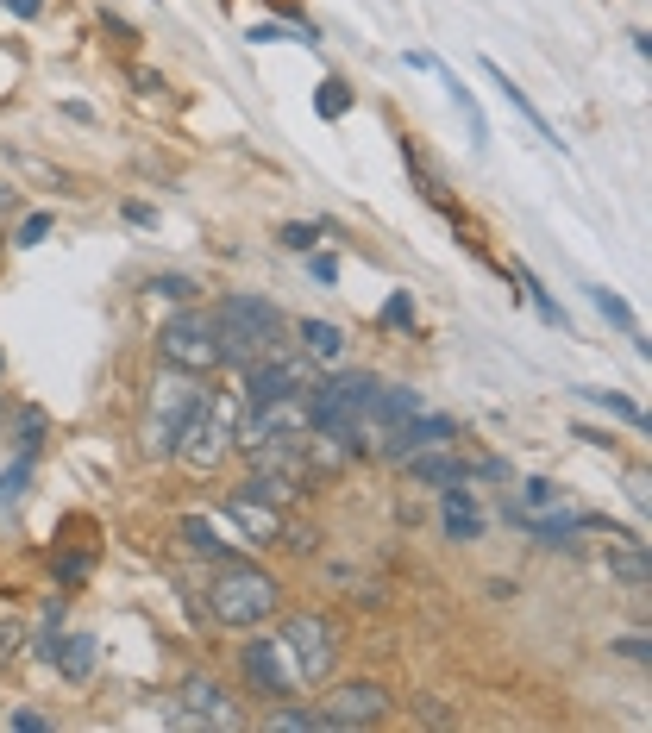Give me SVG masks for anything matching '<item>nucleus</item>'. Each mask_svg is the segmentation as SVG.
<instances>
[{
    "label": "nucleus",
    "mask_w": 652,
    "mask_h": 733,
    "mask_svg": "<svg viewBox=\"0 0 652 733\" xmlns=\"http://www.w3.org/2000/svg\"><path fill=\"white\" fill-rule=\"evenodd\" d=\"M276 608H283V583L270 571H258V564H245V558H220L214 583H207V614H214L220 627H258Z\"/></svg>",
    "instance_id": "nucleus-1"
},
{
    "label": "nucleus",
    "mask_w": 652,
    "mask_h": 733,
    "mask_svg": "<svg viewBox=\"0 0 652 733\" xmlns=\"http://www.w3.org/2000/svg\"><path fill=\"white\" fill-rule=\"evenodd\" d=\"M214 326H220V351L226 364H258L283 345V314L258 295H226L214 307Z\"/></svg>",
    "instance_id": "nucleus-2"
},
{
    "label": "nucleus",
    "mask_w": 652,
    "mask_h": 733,
    "mask_svg": "<svg viewBox=\"0 0 652 733\" xmlns=\"http://www.w3.org/2000/svg\"><path fill=\"white\" fill-rule=\"evenodd\" d=\"M157 358L170 370H189V376L220 370L226 351H220L214 314H207V307H182V314H170V320H163V333H157Z\"/></svg>",
    "instance_id": "nucleus-3"
},
{
    "label": "nucleus",
    "mask_w": 652,
    "mask_h": 733,
    "mask_svg": "<svg viewBox=\"0 0 652 733\" xmlns=\"http://www.w3.org/2000/svg\"><path fill=\"white\" fill-rule=\"evenodd\" d=\"M232 452V401H195L189 420H182V433H176V452L182 470H195V477H207V470H220Z\"/></svg>",
    "instance_id": "nucleus-4"
},
{
    "label": "nucleus",
    "mask_w": 652,
    "mask_h": 733,
    "mask_svg": "<svg viewBox=\"0 0 652 733\" xmlns=\"http://www.w3.org/2000/svg\"><path fill=\"white\" fill-rule=\"evenodd\" d=\"M276 640H283L289 665H295V677H301V690H308V683H326V677H333L339 646H345L333 614H295V621L276 633Z\"/></svg>",
    "instance_id": "nucleus-5"
},
{
    "label": "nucleus",
    "mask_w": 652,
    "mask_h": 733,
    "mask_svg": "<svg viewBox=\"0 0 652 733\" xmlns=\"http://www.w3.org/2000/svg\"><path fill=\"white\" fill-rule=\"evenodd\" d=\"M201 395L207 389H195L189 370H163L157 383H151V414H145V452L151 458H170L176 452V433H182V420H189V408H195Z\"/></svg>",
    "instance_id": "nucleus-6"
},
{
    "label": "nucleus",
    "mask_w": 652,
    "mask_h": 733,
    "mask_svg": "<svg viewBox=\"0 0 652 733\" xmlns=\"http://www.w3.org/2000/svg\"><path fill=\"white\" fill-rule=\"evenodd\" d=\"M239 671H245V683H251L264 702H283V696L301 690V677H295V665H289L283 640H251V646L239 652Z\"/></svg>",
    "instance_id": "nucleus-7"
},
{
    "label": "nucleus",
    "mask_w": 652,
    "mask_h": 733,
    "mask_svg": "<svg viewBox=\"0 0 652 733\" xmlns=\"http://www.w3.org/2000/svg\"><path fill=\"white\" fill-rule=\"evenodd\" d=\"M320 376H314V358L301 351V358H258V364H245V408L251 401H276V395H295V389H314Z\"/></svg>",
    "instance_id": "nucleus-8"
},
{
    "label": "nucleus",
    "mask_w": 652,
    "mask_h": 733,
    "mask_svg": "<svg viewBox=\"0 0 652 733\" xmlns=\"http://www.w3.org/2000/svg\"><path fill=\"white\" fill-rule=\"evenodd\" d=\"M389 715V690L383 683H339L333 696H326V708H320V727H333V733H345V727H370V721H383Z\"/></svg>",
    "instance_id": "nucleus-9"
},
{
    "label": "nucleus",
    "mask_w": 652,
    "mask_h": 733,
    "mask_svg": "<svg viewBox=\"0 0 652 733\" xmlns=\"http://www.w3.org/2000/svg\"><path fill=\"white\" fill-rule=\"evenodd\" d=\"M452 439V420L446 414H408V420H395V427H383V458H414V452H433V445H446Z\"/></svg>",
    "instance_id": "nucleus-10"
},
{
    "label": "nucleus",
    "mask_w": 652,
    "mask_h": 733,
    "mask_svg": "<svg viewBox=\"0 0 652 733\" xmlns=\"http://www.w3.org/2000/svg\"><path fill=\"white\" fill-rule=\"evenodd\" d=\"M176 721L182 727H239V708L226 702V690L214 677H189L182 683V702H176Z\"/></svg>",
    "instance_id": "nucleus-11"
},
{
    "label": "nucleus",
    "mask_w": 652,
    "mask_h": 733,
    "mask_svg": "<svg viewBox=\"0 0 652 733\" xmlns=\"http://www.w3.org/2000/svg\"><path fill=\"white\" fill-rule=\"evenodd\" d=\"M439 495H446V502H439V527H446V539L471 546V539L483 533V514H477V502H471V489H464V483H446Z\"/></svg>",
    "instance_id": "nucleus-12"
},
{
    "label": "nucleus",
    "mask_w": 652,
    "mask_h": 733,
    "mask_svg": "<svg viewBox=\"0 0 652 733\" xmlns=\"http://www.w3.org/2000/svg\"><path fill=\"white\" fill-rule=\"evenodd\" d=\"M226 514L245 527V539H283V533H289L283 514H276V502H258V495H245V489L226 502Z\"/></svg>",
    "instance_id": "nucleus-13"
},
{
    "label": "nucleus",
    "mask_w": 652,
    "mask_h": 733,
    "mask_svg": "<svg viewBox=\"0 0 652 733\" xmlns=\"http://www.w3.org/2000/svg\"><path fill=\"white\" fill-rule=\"evenodd\" d=\"M602 564H609V577H621L634 596H646V583H652V571H646V539H621Z\"/></svg>",
    "instance_id": "nucleus-14"
},
{
    "label": "nucleus",
    "mask_w": 652,
    "mask_h": 733,
    "mask_svg": "<svg viewBox=\"0 0 652 733\" xmlns=\"http://www.w3.org/2000/svg\"><path fill=\"white\" fill-rule=\"evenodd\" d=\"M402 464H408V477H414V483H433V489L464 483V464H458V458H439V445H433V452H414V458H402Z\"/></svg>",
    "instance_id": "nucleus-15"
},
{
    "label": "nucleus",
    "mask_w": 652,
    "mask_h": 733,
    "mask_svg": "<svg viewBox=\"0 0 652 733\" xmlns=\"http://www.w3.org/2000/svg\"><path fill=\"white\" fill-rule=\"evenodd\" d=\"M51 665H57V671L69 677V683H82L88 671H95V640H88V633H69V640H57Z\"/></svg>",
    "instance_id": "nucleus-16"
},
{
    "label": "nucleus",
    "mask_w": 652,
    "mask_h": 733,
    "mask_svg": "<svg viewBox=\"0 0 652 733\" xmlns=\"http://www.w3.org/2000/svg\"><path fill=\"white\" fill-rule=\"evenodd\" d=\"M301 351H308L314 364H333L339 351H345V333L333 320H301Z\"/></svg>",
    "instance_id": "nucleus-17"
},
{
    "label": "nucleus",
    "mask_w": 652,
    "mask_h": 733,
    "mask_svg": "<svg viewBox=\"0 0 652 733\" xmlns=\"http://www.w3.org/2000/svg\"><path fill=\"white\" fill-rule=\"evenodd\" d=\"M182 546H189L195 558H226V539L214 533V520H207V514H182Z\"/></svg>",
    "instance_id": "nucleus-18"
},
{
    "label": "nucleus",
    "mask_w": 652,
    "mask_h": 733,
    "mask_svg": "<svg viewBox=\"0 0 652 733\" xmlns=\"http://www.w3.org/2000/svg\"><path fill=\"white\" fill-rule=\"evenodd\" d=\"M483 69H489V82H496V88L508 94V101H515V107L527 113V126H533V132H540V138H546V145H558V132H552V126L540 120V107H533V101H527V94H521L515 82H508V69H502V63H483Z\"/></svg>",
    "instance_id": "nucleus-19"
},
{
    "label": "nucleus",
    "mask_w": 652,
    "mask_h": 733,
    "mask_svg": "<svg viewBox=\"0 0 652 733\" xmlns=\"http://www.w3.org/2000/svg\"><path fill=\"white\" fill-rule=\"evenodd\" d=\"M44 433H51V414H44V408H26V414H19V433H13L19 458H38V452H44Z\"/></svg>",
    "instance_id": "nucleus-20"
},
{
    "label": "nucleus",
    "mask_w": 652,
    "mask_h": 733,
    "mask_svg": "<svg viewBox=\"0 0 652 733\" xmlns=\"http://www.w3.org/2000/svg\"><path fill=\"white\" fill-rule=\"evenodd\" d=\"M515 282H521V289H527V301H533V307H540V320H546V326H558V333H565V307H558V301H552V295L540 289V276H533L527 264H515Z\"/></svg>",
    "instance_id": "nucleus-21"
},
{
    "label": "nucleus",
    "mask_w": 652,
    "mask_h": 733,
    "mask_svg": "<svg viewBox=\"0 0 652 733\" xmlns=\"http://www.w3.org/2000/svg\"><path fill=\"white\" fill-rule=\"evenodd\" d=\"M26 483H32V458H13L7 470H0V514H13V508H19Z\"/></svg>",
    "instance_id": "nucleus-22"
},
{
    "label": "nucleus",
    "mask_w": 652,
    "mask_h": 733,
    "mask_svg": "<svg viewBox=\"0 0 652 733\" xmlns=\"http://www.w3.org/2000/svg\"><path fill=\"white\" fill-rule=\"evenodd\" d=\"M590 401H596V408H609L615 420H627V427H646V408H640V401H627V395H609V389H584Z\"/></svg>",
    "instance_id": "nucleus-23"
},
{
    "label": "nucleus",
    "mask_w": 652,
    "mask_h": 733,
    "mask_svg": "<svg viewBox=\"0 0 652 733\" xmlns=\"http://www.w3.org/2000/svg\"><path fill=\"white\" fill-rule=\"evenodd\" d=\"M314 107H320V120H339V113H345V107H352V94H345V82H326Z\"/></svg>",
    "instance_id": "nucleus-24"
},
{
    "label": "nucleus",
    "mask_w": 652,
    "mask_h": 733,
    "mask_svg": "<svg viewBox=\"0 0 652 733\" xmlns=\"http://www.w3.org/2000/svg\"><path fill=\"white\" fill-rule=\"evenodd\" d=\"M88 571H95V558H88V552H63L57 558V583H82Z\"/></svg>",
    "instance_id": "nucleus-25"
},
{
    "label": "nucleus",
    "mask_w": 652,
    "mask_h": 733,
    "mask_svg": "<svg viewBox=\"0 0 652 733\" xmlns=\"http://www.w3.org/2000/svg\"><path fill=\"white\" fill-rule=\"evenodd\" d=\"M151 295H163V301H189V295H195V282H189V276H157V282H151Z\"/></svg>",
    "instance_id": "nucleus-26"
},
{
    "label": "nucleus",
    "mask_w": 652,
    "mask_h": 733,
    "mask_svg": "<svg viewBox=\"0 0 652 733\" xmlns=\"http://www.w3.org/2000/svg\"><path fill=\"white\" fill-rule=\"evenodd\" d=\"M596 307H602V314H609L615 326H627V333H634V314H627V301H621V295H609V289H596Z\"/></svg>",
    "instance_id": "nucleus-27"
},
{
    "label": "nucleus",
    "mask_w": 652,
    "mask_h": 733,
    "mask_svg": "<svg viewBox=\"0 0 652 733\" xmlns=\"http://www.w3.org/2000/svg\"><path fill=\"white\" fill-rule=\"evenodd\" d=\"M383 326H414V301L408 295H389L383 301Z\"/></svg>",
    "instance_id": "nucleus-28"
},
{
    "label": "nucleus",
    "mask_w": 652,
    "mask_h": 733,
    "mask_svg": "<svg viewBox=\"0 0 652 733\" xmlns=\"http://www.w3.org/2000/svg\"><path fill=\"white\" fill-rule=\"evenodd\" d=\"M44 239H51V214H32L26 226H19V239H13V245H44Z\"/></svg>",
    "instance_id": "nucleus-29"
},
{
    "label": "nucleus",
    "mask_w": 652,
    "mask_h": 733,
    "mask_svg": "<svg viewBox=\"0 0 652 733\" xmlns=\"http://www.w3.org/2000/svg\"><path fill=\"white\" fill-rule=\"evenodd\" d=\"M270 721H276V727H308V733H314V727H320V708H283V715H270Z\"/></svg>",
    "instance_id": "nucleus-30"
},
{
    "label": "nucleus",
    "mask_w": 652,
    "mask_h": 733,
    "mask_svg": "<svg viewBox=\"0 0 652 733\" xmlns=\"http://www.w3.org/2000/svg\"><path fill=\"white\" fill-rule=\"evenodd\" d=\"M314 239H320V226H301V220L283 226V245H289V251H314Z\"/></svg>",
    "instance_id": "nucleus-31"
},
{
    "label": "nucleus",
    "mask_w": 652,
    "mask_h": 733,
    "mask_svg": "<svg viewBox=\"0 0 652 733\" xmlns=\"http://www.w3.org/2000/svg\"><path fill=\"white\" fill-rule=\"evenodd\" d=\"M19 646H26V627H19V621H0V658H13Z\"/></svg>",
    "instance_id": "nucleus-32"
},
{
    "label": "nucleus",
    "mask_w": 652,
    "mask_h": 733,
    "mask_svg": "<svg viewBox=\"0 0 652 733\" xmlns=\"http://www.w3.org/2000/svg\"><path fill=\"white\" fill-rule=\"evenodd\" d=\"M621 658H634V665H646V658H652V646H646V633H627V640L615 646Z\"/></svg>",
    "instance_id": "nucleus-33"
},
{
    "label": "nucleus",
    "mask_w": 652,
    "mask_h": 733,
    "mask_svg": "<svg viewBox=\"0 0 652 733\" xmlns=\"http://www.w3.org/2000/svg\"><path fill=\"white\" fill-rule=\"evenodd\" d=\"M13 727H26V733H44V727H57L51 715H38V708H19V715H13Z\"/></svg>",
    "instance_id": "nucleus-34"
},
{
    "label": "nucleus",
    "mask_w": 652,
    "mask_h": 733,
    "mask_svg": "<svg viewBox=\"0 0 652 733\" xmlns=\"http://www.w3.org/2000/svg\"><path fill=\"white\" fill-rule=\"evenodd\" d=\"M126 220H132V226H157V214H151L145 201H126Z\"/></svg>",
    "instance_id": "nucleus-35"
},
{
    "label": "nucleus",
    "mask_w": 652,
    "mask_h": 733,
    "mask_svg": "<svg viewBox=\"0 0 652 733\" xmlns=\"http://www.w3.org/2000/svg\"><path fill=\"white\" fill-rule=\"evenodd\" d=\"M308 270H314V282H339V264H333V257H314Z\"/></svg>",
    "instance_id": "nucleus-36"
},
{
    "label": "nucleus",
    "mask_w": 652,
    "mask_h": 733,
    "mask_svg": "<svg viewBox=\"0 0 652 733\" xmlns=\"http://www.w3.org/2000/svg\"><path fill=\"white\" fill-rule=\"evenodd\" d=\"M7 13H19V19H38V13H44V0H7Z\"/></svg>",
    "instance_id": "nucleus-37"
},
{
    "label": "nucleus",
    "mask_w": 652,
    "mask_h": 733,
    "mask_svg": "<svg viewBox=\"0 0 652 733\" xmlns=\"http://www.w3.org/2000/svg\"><path fill=\"white\" fill-rule=\"evenodd\" d=\"M7 207H13V188H7V182H0V214H7Z\"/></svg>",
    "instance_id": "nucleus-38"
},
{
    "label": "nucleus",
    "mask_w": 652,
    "mask_h": 733,
    "mask_svg": "<svg viewBox=\"0 0 652 733\" xmlns=\"http://www.w3.org/2000/svg\"><path fill=\"white\" fill-rule=\"evenodd\" d=\"M0 376H7V351H0Z\"/></svg>",
    "instance_id": "nucleus-39"
},
{
    "label": "nucleus",
    "mask_w": 652,
    "mask_h": 733,
    "mask_svg": "<svg viewBox=\"0 0 652 733\" xmlns=\"http://www.w3.org/2000/svg\"><path fill=\"white\" fill-rule=\"evenodd\" d=\"M0 420H7V414H0Z\"/></svg>",
    "instance_id": "nucleus-40"
}]
</instances>
